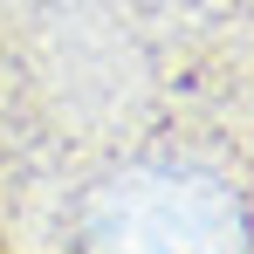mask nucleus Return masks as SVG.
<instances>
[{
    "label": "nucleus",
    "mask_w": 254,
    "mask_h": 254,
    "mask_svg": "<svg viewBox=\"0 0 254 254\" xmlns=\"http://www.w3.org/2000/svg\"><path fill=\"white\" fill-rule=\"evenodd\" d=\"M89 254H241L248 213L227 179L192 165H130L83 213Z\"/></svg>",
    "instance_id": "1"
}]
</instances>
